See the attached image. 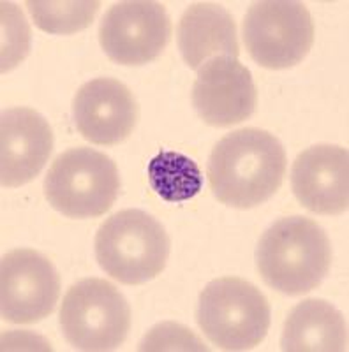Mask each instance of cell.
Masks as SVG:
<instances>
[{
  "label": "cell",
  "mask_w": 349,
  "mask_h": 352,
  "mask_svg": "<svg viewBox=\"0 0 349 352\" xmlns=\"http://www.w3.org/2000/svg\"><path fill=\"white\" fill-rule=\"evenodd\" d=\"M286 152L277 138L247 127L226 134L213 146L207 176L213 196L233 208H254L281 188Z\"/></svg>",
  "instance_id": "6da1fadb"
},
{
  "label": "cell",
  "mask_w": 349,
  "mask_h": 352,
  "mask_svg": "<svg viewBox=\"0 0 349 352\" xmlns=\"http://www.w3.org/2000/svg\"><path fill=\"white\" fill-rule=\"evenodd\" d=\"M256 261L266 285L288 296H300L316 289L328 275L332 245L314 220L286 217L261 236Z\"/></svg>",
  "instance_id": "7a4b0ae2"
},
{
  "label": "cell",
  "mask_w": 349,
  "mask_h": 352,
  "mask_svg": "<svg viewBox=\"0 0 349 352\" xmlns=\"http://www.w3.org/2000/svg\"><path fill=\"white\" fill-rule=\"evenodd\" d=\"M96 259L113 280L140 285L154 280L169 257V236L161 222L141 210H122L96 234Z\"/></svg>",
  "instance_id": "3957f363"
},
{
  "label": "cell",
  "mask_w": 349,
  "mask_h": 352,
  "mask_svg": "<svg viewBox=\"0 0 349 352\" xmlns=\"http://www.w3.org/2000/svg\"><path fill=\"white\" fill-rule=\"evenodd\" d=\"M196 320L203 335L222 351H249L268 333L270 305L251 282L224 276L201 291Z\"/></svg>",
  "instance_id": "277c9868"
},
{
  "label": "cell",
  "mask_w": 349,
  "mask_h": 352,
  "mask_svg": "<svg viewBox=\"0 0 349 352\" xmlns=\"http://www.w3.org/2000/svg\"><path fill=\"white\" fill-rule=\"evenodd\" d=\"M120 178L115 162L92 148H71L53 160L45 196L56 212L71 219H97L115 203Z\"/></svg>",
  "instance_id": "5b68a950"
},
{
  "label": "cell",
  "mask_w": 349,
  "mask_h": 352,
  "mask_svg": "<svg viewBox=\"0 0 349 352\" xmlns=\"http://www.w3.org/2000/svg\"><path fill=\"white\" fill-rule=\"evenodd\" d=\"M59 322L74 349L113 351L127 338L131 308L113 284L103 278H83L65 292Z\"/></svg>",
  "instance_id": "8992f818"
},
{
  "label": "cell",
  "mask_w": 349,
  "mask_h": 352,
  "mask_svg": "<svg viewBox=\"0 0 349 352\" xmlns=\"http://www.w3.org/2000/svg\"><path fill=\"white\" fill-rule=\"evenodd\" d=\"M244 43L251 58L261 67H293L313 48V16L302 2H256L245 16Z\"/></svg>",
  "instance_id": "52a82bcc"
},
{
  "label": "cell",
  "mask_w": 349,
  "mask_h": 352,
  "mask_svg": "<svg viewBox=\"0 0 349 352\" xmlns=\"http://www.w3.org/2000/svg\"><path fill=\"white\" fill-rule=\"evenodd\" d=\"M171 39L166 8L150 0L112 6L99 27V43L113 62L143 65L156 60Z\"/></svg>",
  "instance_id": "ba28073f"
},
{
  "label": "cell",
  "mask_w": 349,
  "mask_h": 352,
  "mask_svg": "<svg viewBox=\"0 0 349 352\" xmlns=\"http://www.w3.org/2000/svg\"><path fill=\"white\" fill-rule=\"evenodd\" d=\"M2 317L12 324H34L55 310L61 276L52 261L32 248H14L2 257Z\"/></svg>",
  "instance_id": "9c48e42d"
},
{
  "label": "cell",
  "mask_w": 349,
  "mask_h": 352,
  "mask_svg": "<svg viewBox=\"0 0 349 352\" xmlns=\"http://www.w3.org/2000/svg\"><path fill=\"white\" fill-rule=\"evenodd\" d=\"M193 104L212 127H231L256 111L257 90L253 74L238 58L215 56L198 69Z\"/></svg>",
  "instance_id": "30bf717a"
},
{
  "label": "cell",
  "mask_w": 349,
  "mask_h": 352,
  "mask_svg": "<svg viewBox=\"0 0 349 352\" xmlns=\"http://www.w3.org/2000/svg\"><path fill=\"white\" fill-rule=\"evenodd\" d=\"M72 116L85 140L113 146L133 134L140 109L124 83L113 78H97L80 87L72 100Z\"/></svg>",
  "instance_id": "8fae6325"
},
{
  "label": "cell",
  "mask_w": 349,
  "mask_h": 352,
  "mask_svg": "<svg viewBox=\"0 0 349 352\" xmlns=\"http://www.w3.org/2000/svg\"><path fill=\"white\" fill-rule=\"evenodd\" d=\"M291 187L305 208L339 215L349 204V153L335 144H316L302 152L291 169Z\"/></svg>",
  "instance_id": "7c38bea8"
},
{
  "label": "cell",
  "mask_w": 349,
  "mask_h": 352,
  "mask_svg": "<svg viewBox=\"0 0 349 352\" xmlns=\"http://www.w3.org/2000/svg\"><path fill=\"white\" fill-rule=\"evenodd\" d=\"M2 187H20L32 182L48 162L53 132L48 122L30 108L2 113Z\"/></svg>",
  "instance_id": "4fadbf2b"
},
{
  "label": "cell",
  "mask_w": 349,
  "mask_h": 352,
  "mask_svg": "<svg viewBox=\"0 0 349 352\" xmlns=\"http://www.w3.org/2000/svg\"><path fill=\"white\" fill-rule=\"evenodd\" d=\"M177 43L191 69H200L215 56L238 58L240 53L235 20L213 2H198L185 9L178 21Z\"/></svg>",
  "instance_id": "5bb4252c"
},
{
  "label": "cell",
  "mask_w": 349,
  "mask_h": 352,
  "mask_svg": "<svg viewBox=\"0 0 349 352\" xmlns=\"http://www.w3.org/2000/svg\"><path fill=\"white\" fill-rule=\"evenodd\" d=\"M281 349L286 352L348 351V324L325 300H304L284 322Z\"/></svg>",
  "instance_id": "9a60e30c"
},
{
  "label": "cell",
  "mask_w": 349,
  "mask_h": 352,
  "mask_svg": "<svg viewBox=\"0 0 349 352\" xmlns=\"http://www.w3.org/2000/svg\"><path fill=\"white\" fill-rule=\"evenodd\" d=\"M149 184L168 203L193 199L203 188V175L193 159L178 152H159L149 164Z\"/></svg>",
  "instance_id": "2e32d148"
},
{
  "label": "cell",
  "mask_w": 349,
  "mask_h": 352,
  "mask_svg": "<svg viewBox=\"0 0 349 352\" xmlns=\"http://www.w3.org/2000/svg\"><path fill=\"white\" fill-rule=\"evenodd\" d=\"M36 27L48 34H74L85 30L96 18L101 2H37L27 0Z\"/></svg>",
  "instance_id": "e0dca14e"
},
{
  "label": "cell",
  "mask_w": 349,
  "mask_h": 352,
  "mask_svg": "<svg viewBox=\"0 0 349 352\" xmlns=\"http://www.w3.org/2000/svg\"><path fill=\"white\" fill-rule=\"evenodd\" d=\"M2 72L11 71L28 53L30 30L17 6L2 2Z\"/></svg>",
  "instance_id": "ac0fdd59"
},
{
  "label": "cell",
  "mask_w": 349,
  "mask_h": 352,
  "mask_svg": "<svg viewBox=\"0 0 349 352\" xmlns=\"http://www.w3.org/2000/svg\"><path fill=\"white\" fill-rule=\"evenodd\" d=\"M173 349L209 351V347L201 344L191 333V329H185L184 326L173 324V322L157 326L140 345V351H173Z\"/></svg>",
  "instance_id": "d6986e66"
}]
</instances>
